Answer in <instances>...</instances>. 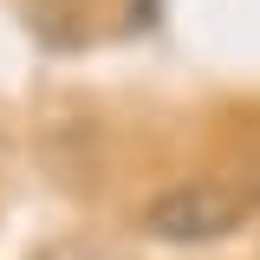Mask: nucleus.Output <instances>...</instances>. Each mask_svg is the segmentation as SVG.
<instances>
[{
    "label": "nucleus",
    "instance_id": "f257e3e1",
    "mask_svg": "<svg viewBox=\"0 0 260 260\" xmlns=\"http://www.w3.org/2000/svg\"><path fill=\"white\" fill-rule=\"evenodd\" d=\"M247 221V195L228 182H176L143 208V234L162 247H202Z\"/></svg>",
    "mask_w": 260,
    "mask_h": 260
}]
</instances>
